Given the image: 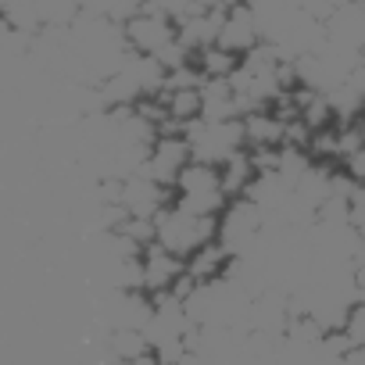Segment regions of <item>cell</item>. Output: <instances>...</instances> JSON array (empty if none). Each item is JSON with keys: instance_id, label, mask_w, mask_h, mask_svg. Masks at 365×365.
Here are the masks:
<instances>
[{"instance_id": "1", "label": "cell", "mask_w": 365, "mask_h": 365, "mask_svg": "<svg viewBox=\"0 0 365 365\" xmlns=\"http://www.w3.org/2000/svg\"><path fill=\"white\" fill-rule=\"evenodd\" d=\"M240 65H244V58H237L233 51H226L219 43L194 54V68L201 72V79H233L240 72Z\"/></svg>"}, {"instance_id": "2", "label": "cell", "mask_w": 365, "mask_h": 365, "mask_svg": "<svg viewBox=\"0 0 365 365\" xmlns=\"http://www.w3.org/2000/svg\"><path fill=\"white\" fill-rule=\"evenodd\" d=\"M344 336H347L351 347L365 351V297L347 308V315H344Z\"/></svg>"}]
</instances>
